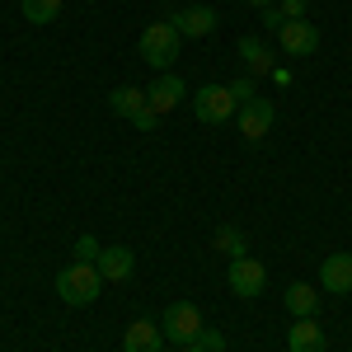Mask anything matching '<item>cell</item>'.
I'll return each mask as SVG.
<instances>
[{
	"instance_id": "6da1fadb",
	"label": "cell",
	"mask_w": 352,
	"mask_h": 352,
	"mask_svg": "<svg viewBox=\"0 0 352 352\" xmlns=\"http://www.w3.org/2000/svg\"><path fill=\"white\" fill-rule=\"evenodd\" d=\"M99 292H104V277H99L94 263L76 258V263H66V268L56 272V296L66 300V305H94Z\"/></svg>"
},
{
	"instance_id": "7a4b0ae2",
	"label": "cell",
	"mask_w": 352,
	"mask_h": 352,
	"mask_svg": "<svg viewBox=\"0 0 352 352\" xmlns=\"http://www.w3.org/2000/svg\"><path fill=\"white\" fill-rule=\"evenodd\" d=\"M179 47H184V38H179V28L169 24V19H160V24H151L141 33V61L155 66V71H169Z\"/></svg>"
},
{
	"instance_id": "3957f363",
	"label": "cell",
	"mask_w": 352,
	"mask_h": 352,
	"mask_svg": "<svg viewBox=\"0 0 352 352\" xmlns=\"http://www.w3.org/2000/svg\"><path fill=\"white\" fill-rule=\"evenodd\" d=\"M164 343H179V348H188V343H197L202 338V310L192 305V300H174L169 310H164Z\"/></svg>"
},
{
	"instance_id": "277c9868",
	"label": "cell",
	"mask_w": 352,
	"mask_h": 352,
	"mask_svg": "<svg viewBox=\"0 0 352 352\" xmlns=\"http://www.w3.org/2000/svg\"><path fill=\"white\" fill-rule=\"evenodd\" d=\"M192 113H197V122L221 127V122H230V118L240 113V104H235L230 85H202V89H197V99H192Z\"/></svg>"
},
{
	"instance_id": "5b68a950",
	"label": "cell",
	"mask_w": 352,
	"mask_h": 352,
	"mask_svg": "<svg viewBox=\"0 0 352 352\" xmlns=\"http://www.w3.org/2000/svg\"><path fill=\"white\" fill-rule=\"evenodd\" d=\"M226 282H230V292L240 300H254V296H263V287H268V268L258 263V258H230V272H226Z\"/></svg>"
},
{
	"instance_id": "8992f818",
	"label": "cell",
	"mask_w": 352,
	"mask_h": 352,
	"mask_svg": "<svg viewBox=\"0 0 352 352\" xmlns=\"http://www.w3.org/2000/svg\"><path fill=\"white\" fill-rule=\"evenodd\" d=\"M277 47H282L287 56H315L320 28L310 24V19H287V24L277 28Z\"/></svg>"
},
{
	"instance_id": "52a82bcc",
	"label": "cell",
	"mask_w": 352,
	"mask_h": 352,
	"mask_svg": "<svg viewBox=\"0 0 352 352\" xmlns=\"http://www.w3.org/2000/svg\"><path fill=\"white\" fill-rule=\"evenodd\" d=\"M184 94H188V89H184V80H179L174 71H160V76L151 80V89H146V104H151V113H155V118H169V113L184 104Z\"/></svg>"
},
{
	"instance_id": "ba28073f",
	"label": "cell",
	"mask_w": 352,
	"mask_h": 352,
	"mask_svg": "<svg viewBox=\"0 0 352 352\" xmlns=\"http://www.w3.org/2000/svg\"><path fill=\"white\" fill-rule=\"evenodd\" d=\"M272 122H277V104H272V99H254V104L240 109V136L249 146H258V141L272 132Z\"/></svg>"
},
{
	"instance_id": "9c48e42d",
	"label": "cell",
	"mask_w": 352,
	"mask_h": 352,
	"mask_svg": "<svg viewBox=\"0 0 352 352\" xmlns=\"http://www.w3.org/2000/svg\"><path fill=\"white\" fill-rule=\"evenodd\" d=\"M169 24L179 28V38H207V33H217V10L212 5H184L179 14H169Z\"/></svg>"
},
{
	"instance_id": "30bf717a",
	"label": "cell",
	"mask_w": 352,
	"mask_h": 352,
	"mask_svg": "<svg viewBox=\"0 0 352 352\" xmlns=\"http://www.w3.org/2000/svg\"><path fill=\"white\" fill-rule=\"evenodd\" d=\"M94 268H99L104 282H127V277L136 272V254L127 249V244H109V249L94 258Z\"/></svg>"
},
{
	"instance_id": "8fae6325",
	"label": "cell",
	"mask_w": 352,
	"mask_h": 352,
	"mask_svg": "<svg viewBox=\"0 0 352 352\" xmlns=\"http://www.w3.org/2000/svg\"><path fill=\"white\" fill-rule=\"evenodd\" d=\"M320 287L333 296H348L352 292V254H329L320 263Z\"/></svg>"
},
{
	"instance_id": "7c38bea8",
	"label": "cell",
	"mask_w": 352,
	"mask_h": 352,
	"mask_svg": "<svg viewBox=\"0 0 352 352\" xmlns=\"http://www.w3.org/2000/svg\"><path fill=\"white\" fill-rule=\"evenodd\" d=\"M287 352H329V338H324V329H320L315 315L292 324V333H287Z\"/></svg>"
},
{
	"instance_id": "4fadbf2b",
	"label": "cell",
	"mask_w": 352,
	"mask_h": 352,
	"mask_svg": "<svg viewBox=\"0 0 352 352\" xmlns=\"http://www.w3.org/2000/svg\"><path fill=\"white\" fill-rule=\"evenodd\" d=\"M164 348V329L155 320H136L122 333V352H160Z\"/></svg>"
},
{
	"instance_id": "5bb4252c",
	"label": "cell",
	"mask_w": 352,
	"mask_h": 352,
	"mask_svg": "<svg viewBox=\"0 0 352 352\" xmlns=\"http://www.w3.org/2000/svg\"><path fill=\"white\" fill-rule=\"evenodd\" d=\"M240 61L249 66V76H254V80L277 71V61H272V47L263 43V38H254V33H249V38H240Z\"/></svg>"
},
{
	"instance_id": "9a60e30c",
	"label": "cell",
	"mask_w": 352,
	"mask_h": 352,
	"mask_svg": "<svg viewBox=\"0 0 352 352\" xmlns=\"http://www.w3.org/2000/svg\"><path fill=\"white\" fill-rule=\"evenodd\" d=\"M109 109H113V118L136 122V118L151 109V104H146V89H136V85H118V89L109 94Z\"/></svg>"
},
{
	"instance_id": "2e32d148",
	"label": "cell",
	"mask_w": 352,
	"mask_h": 352,
	"mask_svg": "<svg viewBox=\"0 0 352 352\" xmlns=\"http://www.w3.org/2000/svg\"><path fill=\"white\" fill-rule=\"evenodd\" d=\"M287 310H292L296 320L320 315V292H315L310 282H292V287H287Z\"/></svg>"
},
{
	"instance_id": "e0dca14e",
	"label": "cell",
	"mask_w": 352,
	"mask_h": 352,
	"mask_svg": "<svg viewBox=\"0 0 352 352\" xmlns=\"http://www.w3.org/2000/svg\"><path fill=\"white\" fill-rule=\"evenodd\" d=\"M19 14H24L28 24H52L56 14H61V0H19Z\"/></svg>"
},
{
	"instance_id": "ac0fdd59",
	"label": "cell",
	"mask_w": 352,
	"mask_h": 352,
	"mask_svg": "<svg viewBox=\"0 0 352 352\" xmlns=\"http://www.w3.org/2000/svg\"><path fill=\"white\" fill-rule=\"evenodd\" d=\"M217 249L230 254V258H244V230L240 226H221L217 230Z\"/></svg>"
},
{
	"instance_id": "d6986e66",
	"label": "cell",
	"mask_w": 352,
	"mask_h": 352,
	"mask_svg": "<svg viewBox=\"0 0 352 352\" xmlns=\"http://www.w3.org/2000/svg\"><path fill=\"white\" fill-rule=\"evenodd\" d=\"M230 94H235V104H254V99H258V85H254V76H235V80H230Z\"/></svg>"
},
{
	"instance_id": "ffe728a7",
	"label": "cell",
	"mask_w": 352,
	"mask_h": 352,
	"mask_svg": "<svg viewBox=\"0 0 352 352\" xmlns=\"http://www.w3.org/2000/svg\"><path fill=\"white\" fill-rule=\"evenodd\" d=\"M99 254H104V244L94 240V235H80V240H76V258H80V263H94Z\"/></svg>"
},
{
	"instance_id": "44dd1931",
	"label": "cell",
	"mask_w": 352,
	"mask_h": 352,
	"mask_svg": "<svg viewBox=\"0 0 352 352\" xmlns=\"http://www.w3.org/2000/svg\"><path fill=\"white\" fill-rule=\"evenodd\" d=\"M277 10H282L287 19H305V10H310V0H277Z\"/></svg>"
},
{
	"instance_id": "7402d4cb",
	"label": "cell",
	"mask_w": 352,
	"mask_h": 352,
	"mask_svg": "<svg viewBox=\"0 0 352 352\" xmlns=\"http://www.w3.org/2000/svg\"><path fill=\"white\" fill-rule=\"evenodd\" d=\"M197 343H202V352H226V338H221L217 329H202V338H197Z\"/></svg>"
},
{
	"instance_id": "603a6c76",
	"label": "cell",
	"mask_w": 352,
	"mask_h": 352,
	"mask_svg": "<svg viewBox=\"0 0 352 352\" xmlns=\"http://www.w3.org/2000/svg\"><path fill=\"white\" fill-rule=\"evenodd\" d=\"M282 24H287V14H282L277 5H268V10H263V28H272V33H277Z\"/></svg>"
},
{
	"instance_id": "cb8c5ba5",
	"label": "cell",
	"mask_w": 352,
	"mask_h": 352,
	"mask_svg": "<svg viewBox=\"0 0 352 352\" xmlns=\"http://www.w3.org/2000/svg\"><path fill=\"white\" fill-rule=\"evenodd\" d=\"M179 352H202V343H188V348H179Z\"/></svg>"
},
{
	"instance_id": "d4e9b609",
	"label": "cell",
	"mask_w": 352,
	"mask_h": 352,
	"mask_svg": "<svg viewBox=\"0 0 352 352\" xmlns=\"http://www.w3.org/2000/svg\"><path fill=\"white\" fill-rule=\"evenodd\" d=\"M249 5H258V10H268V5H272V0H249Z\"/></svg>"
}]
</instances>
